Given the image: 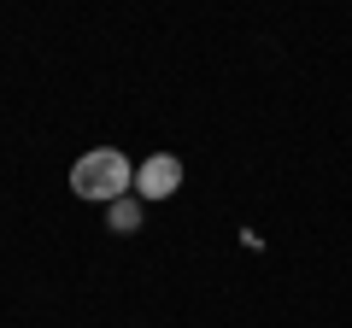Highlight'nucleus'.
Listing matches in <instances>:
<instances>
[{
    "label": "nucleus",
    "instance_id": "nucleus-1",
    "mask_svg": "<svg viewBox=\"0 0 352 328\" xmlns=\"http://www.w3.org/2000/svg\"><path fill=\"white\" fill-rule=\"evenodd\" d=\"M129 182H135V170H129V159L118 147H94V152H82V159L71 164V194L76 200L112 205V200L129 194Z\"/></svg>",
    "mask_w": 352,
    "mask_h": 328
},
{
    "label": "nucleus",
    "instance_id": "nucleus-2",
    "mask_svg": "<svg viewBox=\"0 0 352 328\" xmlns=\"http://www.w3.org/2000/svg\"><path fill=\"white\" fill-rule=\"evenodd\" d=\"M182 188V159L176 152H153V159L135 164V194L141 200H170Z\"/></svg>",
    "mask_w": 352,
    "mask_h": 328
},
{
    "label": "nucleus",
    "instance_id": "nucleus-3",
    "mask_svg": "<svg viewBox=\"0 0 352 328\" xmlns=\"http://www.w3.org/2000/svg\"><path fill=\"white\" fill-rule=\"evenodd\" d=\"M106 223H112V235H135V229H141V200H129V194L112 200V205H106Z\"/></svg>",
    "mask_w": 352,
    "mask_h": 328
}]
</instances>
